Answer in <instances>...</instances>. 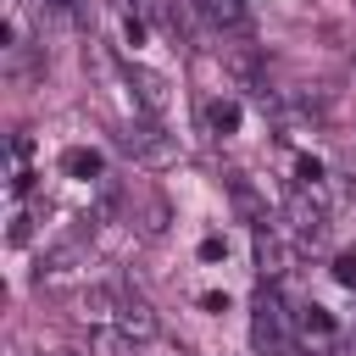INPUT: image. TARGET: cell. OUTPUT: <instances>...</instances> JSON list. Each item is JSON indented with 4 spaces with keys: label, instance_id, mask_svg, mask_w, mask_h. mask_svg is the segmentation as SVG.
I'll return each mask as SVG.
<instances>
[{
    "label": "cell",
    "instance_id": "obj_1",
    "mask_svg": "<svg viewBox=\"0 0 356 356\" xmlns=\"http://www.w3.org/2000/svg\"><path fill=\"white\" fill-rule=\"evenodd\" d=\"M250 345H256V356H289V350H295L289 312H284V295H278L273 284L256 289V306H250Z\"/></svg>",
    "mask_w": 356,
    "mask_h": 356
},
{
    "label": "cell",
    "instance_id": "obj_2",
    "mask_svg": "<svg viewBox=\"0 0 356 356\" xmlns=\"http://www.w3.org/2000/svg\"><path fill=\"white\" fill-rule=\"evenodd\" d=\"M122 150L134 161H145V167H172L178 161V139L161 128V117H134L122 128Z\"/></svg>",
    "mask_w": 356,
    "mask_h": 356
},
{
    "label": "cell",
    "instance_id": "obj_3",
    "mask_svg": "<svg viewBox=\"0 0 356 356\" xmlns=\"http://www.w3.org/2000/svg\"><path fill=\"white\" fill-rule=\"evenodd\" d=\"M128 89H134V106L145 117H161L172 106V83L156 72V67H128Z\"/></svg>",
    "mask_w": 356,
    "mask_h": 356
},
{
    "label": "cell",
    "instance_id": "obj_4",
    "mask_svg": "<svg viewBox=\"0 0 356 356\" xmlns=\"http://www.w3.org/2000/svg\"><path fill=\"white\" fill-rule=\"evenodd\" d=\"M83 234H67V239H56L50 250H44V261H39V284H61V278H72L78 267H83Z\"/></svg>",
    "mask_w": 356,
    "mask_h": 356
},
{
    "label": "cell",
    "instance_id": "obj_5",
    "mask_svg": "<svg viewBox=\"0 0 356 356\" xmlns=\"http://www.w3.org/2000/svg\"><path fill=\"white\" fill-rule=\"evenodd\" d=\"M117 328H122L128 339L150 345V339L161 334V317L150 312V300H145V295H128V289H122V306H117Z\"/></svg>",
    "mask_w": 356,
    "mask_h": 356
},
{
    "label": "cell",
    "instance_id": "obj_6",
    "mask_svg": "<svg viewBox=\"0 0 356 356\" xmlns=\"http://www.w3.org/2000/svg\"><path fill=\"white\" fill-rule=\"evenodd\" d=\"M167 222H172V206H167V195H156V189H139V200H134V228H139L145 239H161V234H167Z\"/></svg>",
    "mask_w": 356,
    "mask_h": 356
},
{
    "label": "cell",
    "instance_id": "obj_7",
    "mask_svg": "<svg viewBox=\"0 0 356 356\" xmlns=\"http://www.w3.org/2000/svg\"><path fill=\"white\" fill-rule=\"evenodd\" d=\"M78 317L83 323H117V306H122V289H106V284H89V289H78Z\"/></svg>",
    "mask_w": 356,
    "mask_h": 356
},
{
    "label": "cell",
    "instance_id": "obj_8",
    "mask_svg": "<svg viewBox=\"0 0 356 356\" xmlns=\"http://www.w3.org/2000/svg\"><path fill=\"white\" fill-rule=\"evenodd\" d=\"M295 334H300L312 350H334V317H328L323 306H312V300L295 312Z\"/></svg>",
    "mask_w": 356,
    "mask_h": 356
},
{
    "label": "cell",
    "instance_id": "obj_9",
    "mask_svg": "<svg viewBox=\"0 0 356 356\" xmlns=\"http://www.w3.org/2000/svg\"><path fill=\"white\" fill-rule=\"evenodd\" d=\"M195 11L217 28V33H245L250 28V11H245V0H195Z\"/></svg>",
    "mask_w": 356,
    "mask_h": 356
},
{
    "label": "cell",
    "instance_id": "obj_10",
    "mask_svg": "<svg viewBox=\"0 0 356 356\" xmlns=\"http://www.w3.org/2000/svg\"><path fill=\"white\" fill-rule=\"evenodd\" d=\"M256 267H261V278H278L289 267V250H284V239L273 228H256Z\"/></svg>",
    "mask_w": 356,
    "mask_h": 356
},
{
    "label": "cell",
    "instance_id": "obj_11",
    "mask_svg": "<svg viewBox=\"0 0 356 356\" xmlns=\"http://www.w3.org/2000/svg\"><path fill=\"white\" fill-rule=\"evenodd\" d=\"M134 350H139V339H128L117 323H111V328L100 323V328L89 334V356H134Z\"/></svg>",
    "mask_w": 356,
    "mask_h": 356
},
{
    "label": "cell",
    "instance_id": "obj_12",
    "mask_svg": "<svg viewBox=\"0 0 356 356\" xmlns=\"http://www.w3.org/2000/svg\"><path fill=\"white\" fill-rule=\"evenodd\" d=\"M222 67H228L239 83H250V89H256V72H261V61H256V50H250V44H222Z\"/></svg>",
    "mask_w": 356,
    "mask_h": 356
},
{
    "label": "cell",
    "instance_id": "obj_13",
    "mask_svg": "<svg viewBox=\"0 0 356 356\" xmlns=\"http://www.w3.org/2000/svg\"><path fill=\"white\" fill-rule=\"evenodd\" d=\"M61 172H67V178H100V172H106V161H100V150L72 145V150L61 156Z\"/></svg>",
    "mask_w": 356,
    "mask_h": 356
},
{
    "label": "cell",
    "instance_id": "obj_14",
    "mask_svg": "<svg viewBox=\"0 0 356 356\" xmlns=\"http://www.w3.org/2000/svg\"><path fill=\"white\" fill-rule=\"evenodd\" d=\"M206 128L211 134H234L239 128V100H211L206 106Z\"/></svg>",
    "mask_w": 356,
    "mask_h": 356
},
{
    "label": "cell",
    "instance_id": "obj_15",
    "mask_svg": "<svg viewBox=\"0 0 356 356\" xmlns=\"http://www.w3.org/2000/svg\"><path fill=\"white\" fill-rule=\"evenodd\" d=\"M39 11H50V17H72V22H89V17H95V0H39Z\"/></svg>",
    "mask_w": 356,
    "mask_h": 356
},
{
    "label": "cell",
    "instance_id": "obj_16",
    "mask_svg": "<svg viewBox=\"0 0 356 356\" xmlns=\"http://www.w3.org/2000/svg\"><path fill=\"white\" fill-rule=\"evenodd\" d=\"M334 278H339L345 289H356V250H339V256H334Z\"/></svg>",
    "mask_w": 356,
    "mask_h": 356
},
{
    "label": "cell",
    "instance_id": "obj_17",
    "mask_svg": "<svg viewBox=\"0 0 356 356\" xmlns=\"http://www.w3.org/2000/svg\"><path fill=\"white\" fill-rule=\"evenodd\" d=\"M234 206H239L245 217H261V206H256V195H250V184H245V178H234Z\"/></svg>",
    "mask_w": 356,
    "mask_h": 356
},
{
    "label": "cell",
    "instance_id": "obj_18",
    "mask_svg": "<svg viewBox=\"0 0 356 356\" xmlns=\"http://www.w3.org/2000/svg\"><path fill=\"white\" fill-rule=\"evenodd\" d=\"M295 178H300V184H323V167H317L312 156H295Z\"/></svg>",
    "mask_w": 356,
    "mask_h": 356
},
{
    "label": "cell",
    "instance_id": "obj_19",
    "mask_svg": "<svg viewBox=\"0 0 356 356\" xmlns=\"http://www.w3.org/2000/svg\"><path fill=\"white\" fill-rule=\"evenodd\" d=\"M33 217H39V211H17V217H11V245H22V239L33 234Z\"/></svg>",
    "mask_w": 356,
    "mask_h": 356
},
{
    "label": "cell",
    "instance_id": "obj_20",
    "mask_svg": "<svg viewBox=\"0 0 356 356\" xmlns=\"http://www.w3.org/2000/svg\"><path fill=\"white\" fill-rule=\"evenodd\" d=\"M222 256V239H200V261H217Z\"/></svg>",
    "mask_w": 356,
    "mask_h": 356
},
{
    "label": "cell",
    "instance_id": "obj_21",
    "mask_svg": "<svg viewBox=\"0 0 356 356\" xmlns=\"http://www.w3.org/2000/svg\"><path fill=\"white\" fill-rule=\"evenodd\" d=\"M56 356H78V350H56Z\"/></svg>",
    "mask_w": 356,
    "mask_h": 356
}]
</instances>
